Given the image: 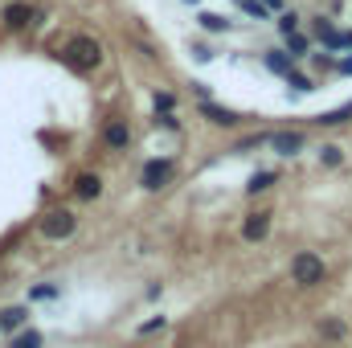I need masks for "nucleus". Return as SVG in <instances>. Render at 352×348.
Wrapping results in <instances>:
<instances>
[{"label": "nucleus", "mask_w": 352, "mask_h": 348, "mask_svg": "<svg viewBox=\"0 0 352 348\" xmlns=\"http://www.w3.org/2000/svg\"><path fill=\"white\" fill-rule=\"evenodd\" d=\"M184 4H201V0H184Z\"/></svg>", "instance_id": "obj_32"}, {"label": "nucleus", "mask_w": 352, "mask_h": 348, "mask_svg": "<svg viewBox=\"0 0 352 348\" xmlns=\"http://www.w3.org/2000/svg\"><path fill=\"white\" fill-rule=\"evenodd\" d=\"M21 328H29V307H21V303H16V307H4V312H0V332L12 336V332H21Z\"/></svg>", "instance_id": "obj_12"}, {"label": "nucleus", "mask_w": 352, "mask_h": 348, "mask_svg": "<svg viewBox=\"0 0 352 348\" xmlns=\"http://www.w3.org/2000/svg\"><path fill=\"white\" fill-rule=\"evenodd\" d=\"M58 295H62V287H58V283H41V287H33V291H29V299H37V303H41V299H58Z\"/></svg>", "instance_id": "obj_25"}, {"label": "nucleus", "mask_w": 352, "mask_h": 348, "mask_svg": "<svg viewBox=\"0 0 352 348\" xmlns=\"http://www.w3.org/2000/svg\"><path fill=\"white\" fill-rule=\"evenodd\" d=\"M156 123H160L164 131H180V119H176V111H168V115H156Z\"/></svg>", "instance_id": "obj_27"}, {"label": "nucleus", "mask_w": 352, "mask_h": 348, "mask_svg": "<svg viewBox=\"0 0 352 348\" xmlns=\"http://www.w3.org/2000/svg\"><path fill=\"white\" fill-rule=\"evenodd\" d=\"M328 279V266H324V259L316 254V250H299L295 259H291V283L295 287H320Z\"/></svg>", "instance_id": "obj_1"}, {"label": "nucleus", "mask_w": 352, "mask_h": 348, "mask_svg": "<svg viewBox=\"0 0 352 348\" xmlns=\"http://www.w3.org/2000/svg\"><path fill=\"white\" fill-rule=\"evenodd\" d=\"M192 90H197V98H201V102H205V98H213V94H209V87H205V83H192Z\"/></svg>", "instance_id": "obj_30"}, {"label": "nucleus", "mask_w": 352, "mask_h": 348, "mask_svg": "<svg viewBox=\"0 0 352 348\" xmlns=\"http://www.w3.org/2000/svg\"><path fill=\"white\" fill-rule=\"evenodd\" d=\"M320 164H324V168H340V164H344V148H340V144H324V148H320Z\"/></svg>", "instance_id": "obj_21"}, {"label": "nucleus", "mask_w": 352, "mask_h": 348, "mask_svg": "<svg viewBox=\"0 0 352 348\" xmlns=\"http://www.w3.org/2000/svg\"><path fill=\"white\" fill-rule=\"evenodd\" d=\"M74 197H78V201H98V197H102V176L98 173H78L74 176Z\"/></svg>", "instance_id": "obj_10"}, {"label": "nucleus", "mask_w": 352, "mask_h": 348, "mask_svg": "<svg viewBox=\"0 0 352 348\" xmlns=\"http://www.w3.org/2000/svg\"><path fill=\"white\" fill-rule=\"evenodd\" d=\"M238 8H242V17H250V21H270V8H266L263 0H238Z\"/></svg>", "instance_id": "obj_22"}, {"label": "nucleus", "mask_w": 352, "mask_h": 348, "mask_svg": "<svg viewBox=\"0 0 352 348\" xmlns=\"http://www.w3.org/2000/svg\"><path fill=\"white\" fill-rule=\"evenodd\" d=\"M41 345H45V336L37 328H21V332H12V345L8 348H41Z\"/></svg>", "instance_id": "obj_19"}, {"label": "nucleus", "mask_w": 352, "mask_h": 348, "mask_svg": "<svg viewBox=\"0 0 352 348\" xmlns=\"http://www.w3.org/2000/svg\"><path fill=\"white\" fill-rule=\"evenodd\" d=\"M336 74H344V78H352V54H344V58H336Z\"/></svg>", "instance_id": "obj_28"}, {"label": "nucleus", "mask_w": 352, "mask_h": 348, "mask_svg": "<svg viewBox=\"0 0 352 348\" xmlns=\"http://www.w3.org/2000/svg\"><path fill=\"white\" fill-rule=\"evenodd\" d=\"M283 83H287V87L295 90V94H311V90H316V78H311V74H303L299 66H295V70H291V74H287Z\"/></svg>", "instance_id": "obj_18"}, {"label": "nucleus", "mask_w": 352, "mask_h": 348, "mask_svg": "<svg viewBox=\"0 0 352 348\" xmlns=\"http://www.w3.org/2000/svg\"><path fill=\"white\" fill-rule=\"evenodd\" d=\"M352 119V98L344 102V107H332V111H324V115H316V123L320 127H344Z\"/></svg>", "instance_id": "obj_14"}, {"label": "nucleus", "mask_w": 352, "mask_h": 348, "mask_svg": "<svg viewBox=\"0 0 352 348\" xmlns=\"http://www.w3.org/2000/svg\"><path fill=\"white\" fill-rule=\"evenodd\" d=\"M102 144H107L111 152H127V144H131V127H127V119H111V123L102 127Z\"/></svg>", "instance_id": "obj_9"}, {"label": "nucleus", "mask_w": 352, "mask_h": 348, "mask_svg": "<svg viewBox=\"0 0 352 348\" xmlns=\"http://www.w3.org/2000/svg\"><path fill=\"white\" fill-rule=\"evenodd\" d=\"M192 58H197V62H213V50H209V45H192Z\"/></svg>", "instance_id": "obj_29"}, {"label": "nucleus", "mask_w": 352, "mask_h": 348, "mask_svg": "<svg viewBox=\"0 0 352 348\" xmlns=\"http://www.w3.org/2000/svg\"><path fill=\"white\" fill-rule=\"evenodd\" d=\"M266 140H270V131H254V135H246V140H242V144H238L234 152L242 156V152H254V148H266Z\"/></svg>", "instance_id": "obj_24"}, {"label": "nucleus", "mask_w": 352, "mask_h": 348, "mask_svg": "<svg viewBox=\"0 0 352 348\" xmlns=\"http://www.w3.org/2000/svg\"><path fill=\"white\" fill-rule=\"evenodd\" d=\"M299 25H303V17H299L295 8H283V12L274 17V29H278L283 37H287V33H299Z\"/></svg>", "instance_id": "obj_17"}, {"label": "nucleus", "mask_w": 352, "mask_h": 348, "mask_svg": "<svg viewBox=\"0 0 352 348\" xmlns=\"http://www.w3.org/2000/svg\"><path fill=\"white\" fill-rule=\"evenodd\" d=\"M307 45H311V41H307L303 33H287V37H283V50H287L295 62H299V58H307Z\"/></svg>", "instance_id": "obj_20"}, {"label": "nucleus", "mask_w": 352, "mask_h": 348, "mask_svg": "<svg viewBox=\"0 0 352 348\" xmlns=\"http://www.w3.org/2000/svg\"><path fill=\"white\" fill-rule=\"evenodd\" d=\"M197 115H201L205 123H213V127H238V123H242V115H238L234 107H221V102H213V98H205V102L197 107Z\"/></svg>", "instance_id": "obj_7"}, {"label": "nucleus", "mask_w": 352, "mask_h": 348, "mask_svg": "<svg viewBox=\"0 0 352 348\" xmlns=\"http://www.w3.org/2000/svg\"><path fill=\"white\" fill-rule=\"evenodd\" d=\"M274 180H278L274 168H258V173H250V180H246V193H250V197H258V193H266Z\"/></svg>", "instance_id": "obj_16"}, {"label": "nucleus", "mask_w": 352, "mask_h": 348, "mask_svg": "<svg viewBox=\"0 0 352 348\" xmlns=\"http://www.w3.org/2000/svg\"><path fill=\"white\" fill-rule=\"evenodd\" d=\"M263 66L270 70V74H278V78H287V74H291V70H295L299 62H295V58H291L287 50H266V54H263Z\"/></svg>", "instance_id": "obj_11"}, {"label": "nucleus", "mask_w": 352, "mask_h": 348, "mask_svg": "<svg viewBox=\"0 0 352 348\" xmlns=\"http://www.w3.org/2000/svg\"><path fill=\"white\" fill-rule=\"evenodd\" d=\"M164 328H168V316H152V320H144L135 332H140V336H152V332H164Z\"/></svg>", "instance_id": "obj_26"}, {"label": "nucleus", "mask_w": 352, "mask_h": 348, "mask_svg": "<svg viewBox=\"0 0 352 348\" xmlns=\"http://www.w3.org/2000/svg\"><path fill=\"white\" fill-rule=\"evenodd\" d=\"M197 25H201L205 33H230V29H234V21H230V17L209 12V8H201V12H197Z\"/></svg>", "instance_id": "obj_13"}, {"label": "nucleus", "mask_w": 352, "mask_h": 348, "mask_svg": "<svg viewBox=\"0 0 352 348\" xmlns=\"http://www.w3.org/2000/svg\"><path fill=\"white\" fill-rule=\"evenodd\" d=\"M270 226H274V213L270 209H258V213H246L242 217V242H266V234H270Z\"/></svg>", "instance_id": "obj_6"}, {"label": "nucleus", "mask_w": 352, "mask_h": 348, "mask_svg": "<svg viewBox=\"0 0 352 348\" xmlns=\"http://www.w3.org/2000/svg\"><path fill=\"white\" fill-rule=\"evenodd\" d=\"M66 62L78 70V74H90V70H98L102 66V45L94 41V37H70V45H66Z\"/></svg>", "instance_id": "obj_2"}, {"label": "nucleus", "mask_w": 352, "mask_h": 348, "mask_svg": "<svg viewBox=\"0 0 352 348\" xmlns=\"http://www.w3.org/2000/svg\"><path fill=\"white\" fill-rule=\"evenodd\" d=\"M0 21H4V29H8V33H25L33 21H45V17H41L33 4H25V0H12V4L4 8V17H0Z\"/></svg>", "instance_id": "obj_4"}, {"label": "nucleus", "mask_w": 352, "mask_h": 348, "mask_svg": "<svg viewBox=\"0 0 352 348\" xmlns=\"http://www.w3.org/2000/svg\"><path fill=\"white\" fill-rule=\"evenodd\" d=\"M74 230H78V217H74L70 209H50V213L41 217V238H45V242H66Z\"/></svg>", "instance_id": "obj_3"}, {"label": "nucleus", "mask_w": 352, "mask_h": 348, "mask_svg": "<svg viewBox=\"0 0 352 348\" xmlns=\"http://www.w3.org/2000/svg\"><path fill=\"white\" fill-rule=\"evenodd\" d=\"M266 8H270V12H283V8H287V0H263Z\"/></svg>", "instance_id": "obj_31"}, {"label": "nucleus", "mask_w": 352, "mask_h": 348, "mask_svg": "<svg viewBox=\"0 0 352 348\" xmlns=\"http://www.w3.org/2000/svg\"><path fill=\"white\" fill-rule=\"evenodd\" d=\"M303 144H307V135L303 131H270V140H266V148H274L278 156H299L303 152Z\"/></svg>", "instance_id": "obj_8"}, {"label": "nucleus", "mask_w": 352, "mask_h": 348, "mask_svg": "<svg viewBox=\"0 0 352 348\" xmlns=\"http://www.w3.org/2000/svg\"><path fill=\"white\" fill-rule=\"evenodd\" d=\"M152 107H156V115H168V111H176V94L173 90H156Z\"/></svg>", "instance_id": "obj_23"}, {"label": "nucleus", "mask_w": 352, "mask_h": 348, "mask_svg": "<svg viewBox=\"0 0 352 348\" xmlns=\"http://www.w3.org/2000/svg\"><path fill=\"white\" fill-rule=\"evenodd\" d=\"M168 176H173V160H168V156H152V160L144 164V173H140V184H144L148 193H160V188L168 184Z\"/></svg>", "instance_id": "obj_5"}, {"label": "nucleus", "mask_w": 352, "mask_h": 348, "mask_svg": "<svg viewBox=\"0 0 352 348\" xmlns=\"http://www.w3.org/2000/svg\"><path fill=\"white\" fill-rule=\"evenodd\" d=\"M320 336H324V340H332V345H340V340L349 336V324H344V320H336V316H324V320H320Z\"/></svg>", "instance_id": "obj_15"}]
</instances>
